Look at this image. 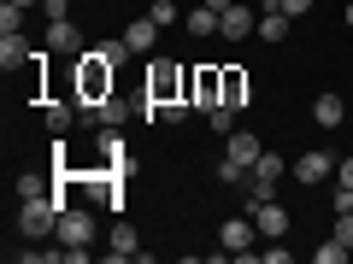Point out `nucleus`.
<instances>
[{
    "label": "nucleus",
    "mask_w": 353,
    "mask_h": 264,
    "mask_svg": "<svg viewBox=\"0 0 353 264\" xmlns=\"http://www.w3.org/2000/svg\"><path fill=\"white\" fill-rule=\"evenodd\" d=\"M306 6H312V0H283V12H289V18H294V12H306Z\"/></svg>",
    "instance_id": "obj_31"
},
{
    "label": "nucleus",
    "mask_w": 353,
    "mask_h": 264,
    "mask_svg": "<svg viewBox=\"0 0 353 264\" xmlns=\"http://www.w3.org/2000/svg\"><path fill=\"white\" fill-rule=\"evenodd\" d=\"M30 59H36V47H30L18 30H12V36H0V65H6V71H24Z\"/></svg>",
    "instance_id": "obj_13"
},
{
    "label": "nucleus",
    "mask_w": 353,
    "mask_h": 264,
    "mask_svg": "<svg viewBox=\"0 0 353 264\" xmlns=\"http://www.w3.org/2000/svg\"><path fill=\"white\" fill-rule=\"evenodd\" d=\"M289 24H294V18L283 12V6H259V30H253V36H259V41H283Z\"/></svg>",
    "instance_id": "obj_14"
},
{
    "label": "nucleus",
    "mask_w": 353,
    "mask_h": 264,
    "mask_svg": "<svg viewBox=\"0 0 353 264\" xmlns=\"http://www.w3.org/2000/svg\"><path fill=\"white\" fill-rule=\"evenodd\" d=\"M341 182H347V188H353V159H341Z\"/></svg>",
    "instance_id": "obj_32"
},
{
    "label": "nucleus",
    "mask_w": 353,
    "mask_h": 264,
    "mask_svg": "<svg viewBox=\"0 0 353 264\" xmlns=\"http://www.w3.org/2000/svg\"><path fill=\"white\" fill-rule=\"evenodd\" d=\"M189 106H194V100H165V106H153V112H159L165 124H183V118H189Z\"/></svg>",
    "instance_id": "obj_24"
},
{
    "label": "nucleus",
    "mask_w": 353,
    "mask_h": 264,
    "mask_svg": "<svg viewBox=\"0 0 353 264\" xmlns=\"http://www.w3.org/2000/svg\"><path fill=\"white\" fill-rule=\"evenodd\" d=\"M71 118H77V112H71L65 100H53V106H48V129H53V135H65V129H71Z\"/></svg>",
    "instance_id": "obj_22"
},
{
    "label": "nucleus",
    "mask_w": 353,
    "mask_h": 264,
    "mask_svg": "<svg viewBox=\"0 0 353 264\" xmlns=\"http://www.w3.org/2000/svg\"><path fill=\"white\" fill-rule=\"evenodd\" d=\"M341 18H347V30H353V0H347V6H341Z\"/></svg>",
    "instance_id": "obj_34"
},
{
    "label": "nucleus",
    "mask_w": 353,
    "mask_h": 264,
    "mask_svg": "<svg viewBox=\"0 0 353 264\" xmlns=\"http://www.w3.org/2000/svg\"><path fill=\"white\" fill-rule=\"evenodd\" d=\"M53 223H59V200L53 194H36V200L18 206V229L24 235H53Z\"/></svg>",
    "instance_id": "obj_4"
},
{
    "label": "nucleus",
    "mask_w": 353,
    "mask_h": 264,
    "mask_svg": "<svg viewBox=\"0 0 353 264\" xmlns=\"http://www.w3.org/2000/svg\"><path fill=\"white\" fill-rule=\"evenodd\" d=\"M253 235H259V229H248V217H230V223L218 229V241H224L230 258H253Z\"/></svg>",
    "instance_id": "obj_8"
},
{
    "label": "nucleus",
    "mask_w": 353,
    "mask_h": 264,
    "mask_svg": "<svg viewBox=\"0 0 353 264\" xmlns=\"http://www.w3.org/2000/svg\"><path fill=\"white\" fill-rule=\"evenodd\" d=\"M189 100L201 106V112H212V106H224V71H218V65H201V71L189 76Z\"/></svg>",
    "instance_id": "obj_5"
},
{
    "label": "nucleus",
    "mask_w": 353,
    "mask_h": 264,
    "mask_svg": "<svg viewBox=\"0 0 353 264\" xmlns=\"http://www.w3.org/2000/svg\"><path fill=\"white\" fill-rule=\"evenodd\" d=\"M253 100V82H248V71H236V65H224V106H248Z\"/></svg>",
    "instance_id": "obj_15"
},
{
    "label": "nucleus",
    "mask_w": 353,
    "mask_h": 264,
    "mask_svg": "<svg viewBox=\"0 0 353 264\" xmlns=\"http://www.w3.org/2000/svg\"><path fill=\"white\" fill-rule=\"evenodd\" d=\"M124 41H130V53H153V41H159V24H153V18H136V24L124 30Z\"/></svg>",
    "instance_id": "obj_19"
},
{
    "label": "nucleus",
    "mask_w": 353,
    "mask_h": 264,
    "mask_svg": "<svg viewBox=\"0 0 353 264\" xmlns=\"http://www.w3.org/2000/svg\"><path fill=\"white\" fill-rule=\"evenodd\" d=\"M88 112L101 118V124H106V129H118V124H124V118H130V106H124V100H118V94H106V100H94V106H88Z\"/></svg>",
    "instance_id": "obj_20"
},
{
    "label": "nucleus",
    "mask_w": 353,
    "mask_h": 264,
    "mask_svg": "<svg viewBox=\"0 0 353 264\" xmlns=\"http://www.w3.org/2000/svg\"><path fill=\"white\" fill-rule=\"evenodd\" d=\"M347 241H324V247H318V264H341V258H347Z\"/></svg>",
    "instance_id": "obj_26"
},
{
    "label": "nucleus",
    "mask_w": 353,
    "mask_h": 264,
    "mask_svg": "<svg viewBox=\"0 0 353 264\" xmlns=\"http://www.w3.org/2000/svg\"><path fill=\"white\" fill-rule=\"evenodd\" d=\"M336 241H347V247H353V212H336Z\"/></svg>",
    "instance_id": "obj_29"
},
{
    "label": "nucleus",
    "mask_w": 353,
    "mask_h": 264,
    "mask_svg": "<svg viewBox=\"0 0 353 264\" xmlns=\"http://www.w3.org/2000/svg\"><path fill=\"white\" fill-rule=\"evenodd\" d=\"M206 124H212L218 135H236V106H212V112H206Z\"/></svg>",
    "instance_id": "obj_21"
},
{
    "label": "nucleus",
    "mask_w": 353,
    "mask_h": 264,
    "mask_svg": "<svg viewBox=\"0 0 353 264\" xmlns=\"http://www.w3.org/2000/svg\"><path fill=\"white\" fill-rule=\"evenodd\" d=\"M283 170H289V159H277V153H259V164L248 170V194H253V200H248V212H253L259 200H277Z\"/></svg>",
    "instance_id": "obj_2"
},
{
    "label": "nucleus",
    "mask_w": 353,
    "mask_h": 264,
    "mask_svg": "<svg viewBox=\"0 0 353 264\" xmlns=\"http://www.w3.org/2000/svg\"><path fill=\"white\" fill-rule=\"evenodd\" d=\"M12 6H24V12H30V6H36V0H12Z\"/></svg>",
    "instance_id": "obj_35"
},
{
    "label": "nucleus",
    "mask_w": 353,
    "mask_h": 264,
    "mask_svg": "<svg viewBox=\"0 0 353 264\" xmlns=\"http://www.w3.org/2000/svg\"><path fill=\"white\" fill-rule=\"evenodd\" d=\"M48 47L53 53H83V30H77L71 18H53L48 24Z\"/></svg>",
    "instance_id": "obj_12"
},
{
    "label": "nucleus",
    "mask_w": 353,
    "mask_h": 264,
    "mask_svg": "<svg viewBox=\"0 0 353 264\" xmlns=\"http://www.w3.org/2000/svg\"><path fill=\"white\" fill-rule=\"evenodd\" d=\"M148 18H153V24H159V30H165V24H176V18H183V12H176V0H153V12H148Z\"/></svg>",
    "instance_id": "obj_25"
},
{
    "label": "nucleus",
    "mask_w": 353,
    "mask_h": 264,
    "mask_svg": "<svg viewBox=\"0 0 353 264\" xmlns=\"http://www.w3.org/2000/svg\"><path fill=\"white\" fill-rule=\"evenodd\" d=\"M341 112H347L341 94H318V100H312V124L318 129H341Z\"/></svg>",
    "instance_id": "obj_17"
},
{
    "label": "nucleus",
    "mask_w": 353,
    "mask_h": 264,
    "mask_svg": "<svg viewBox=\"0 0 353 264\" xmlns=\"http://www.w3.org/2000/svg\"><path fill=\"white\" fill-rule=\"evenodd\" d=\"M241 176H248V170H241L236 159H218V182H241Z\"/></svg>",
    "instance_id": "obj_28"
},
{
    "label": "nucleus",
    "mask_w": 353,
    "mask_h": 264,
    "mask_svg": "<svg viewBox=\"0 0 353 264\" xmlns=\"http://www.w3.org/2000/svg\"><path fill=\"white\" fill-rule=\"evenodd\" d=\"M259 135H253V129H236V135H224V159H236L241 170H253V164H259Z\"/></svg>",
    "instance_id": "obj_9"
},
{
    "label": "nucleus",
    "mask_w": 353,
    "mask_h": 264,
    "mask_svg": "<svg viewBox=\"0 0 353 264\" xmlns=\"http://www.w3.org/2000/svg\"><path fill=\"white\" fill-rule=\"evenodd\" d=\"M253 30H259V18H253L248 6H230V12H218V36H224V41H248Z\"/></svg>",
    "instance_id": "obj_10"
},
{
    "label": "nucleus",
    "mask_w": 353,
    "mask_h": 264,
    "mask_svg": "<svg viewBox=\"0 0 353 264\" xmlns=\"http://www.w3.org/2000/svg\"><path fill=\"white\" fill-rule=\"evenodd\" d=\"M165 100H183V71H176L171 59H159L148 71V106H141V112L153 118V106H165Z\"/></svg>",
    "instance_id": "obj_3"
},
{
    "label": "nucleus",
    "mask_w": 353,
    "mask_h": 264,
    "mask_svg": "<svg viewBox=\"0 0 353 264\" xmlns=\"http://www.w3.org/2000/svg\"><path fill=\"white\" fill-rule=\"evenodd\" d=\"M53 235H59V247H88V241H94V217H88L83 206H65L59 223H53Z\"/></svg>",
    "instance_id": "obj_6"
},
{
    "label": "nucleus",
    "mask_w": 353,
    "mask_h": 264,
    "mask_svg": "<svg viewBox=\"0 0 353 264\" xmlns=\"http://www.w3.org/2000/svg\"><path fill=\"white\" fill-rule=\"evenodd\" d=\"M18 24H24V6H12V0H0V36H12Z\"/></svg>",
    "instance_id": "obj_23"
},
{
    "label": "nucleus",
    "mask_w": 353,
    "mask_h": 264,
    "mask_svg": "<svg viewBox=\"0 0 353 264\" xmlns=\"http://www.w3.org/2000/svg\"><path fill=\"white\" fill-rule=\"evenodd\" d=\"M41 12H48V18H65V12H71V0H41Z\"/></svg>",
    "instance_id": "obj_30"
},
{
    "label": "nucleus",
    "mask_w": 353,
    "mask_h": 264,
    "mask_svg": "<svg viewBox=\"0 0 353 264\" xmlns=\"http://www.w3.org/2000/svg\"><path fill=\"white\" fill-rule=\"evenodd\" d=\"M36 194H48V182L41 176H18V200H36Z\"/></svg>",
    "instance_id": "obj_27"
},
{
    "label": "nucleus",
    "mask_w": 353,
    "mask_h": 264,
    "mask_svg": "<svg viewBox=\"0 0 353 264\" xmlns=\"http://www.w3.org/2000/svg\"><path fill=\"white\" fill-rule=\"evenodd\" d=\"M77 59H83V65H77V94H83L88 106L106 100V94H112V59H106L101 47H83Z\"/></svg>",
    "instance_id": "obj_1"
},
{
    "label": "nucleus",
    "mask_w": 353,
    "mask_h": 264,
    "mask_svg": "<svg viewBox=\"0 0 353 264\" xmlns=\"http://www.w3.org/2000/svg\"><path fill=\"white\" fill-rule=\"evenodd\" d=\"M289 170H294V182L318 188V182H330V170H336V153H301V159H294Z\"/></svg>",
    "instance_id": "obj_7"
},
{
    "label": "nucleus",
    "mask_w": 353,
    "mask_h": 264,
    "mask_svg": "<svg viewBox=\"0 0 353 264\" xmlns=\"http://www.w3.org/2000/svg\"><path fill=\"white\" fill-rule=\"evenodd\" d=\"M253 229H259V235H271V241L289 235V212H283L277 200H259V206H253Z\"/></svg>",
    "instance_id": "obj_11"
},
{
    "label": "nucleus",
    "mask_w": 353,
    "mask_h": 264,
    "mask_svg": "<svg viewBox=\"0 0 353 264\" xmlns=\"http://www.w3.org/2000/svg\"><path fill=\"white\" fill-rule=\"evenodd\" d=\"M206 6H212V12H230V6H236V0H206Z\"/></svg>",
    "instance_id": "obj_33"
},
{
    "label": "nucleus",
    "mask_w": 353,
    "mask_h": 264,
    "mask_svg": "<svg viewBox=\"0 0 353 264\" xmlns=\"http://www.w3.org/2000/svg\"><path fill=\"white\" fill-rule=\"evenodd\" d=\"M183 30H189L194 41L218 36V12H212V6H206V0H201V6H194V12H183Z\"/></svg>",
    "instance_id": "obj_16"
},
{
    "label": "nucleus",
    "mask_w": 353,
    "mask_h": 264,
    "mask_svg": "<svg viewBox=\"0 0 353 264\" xmlns=\"http://www.w3.org/2000/svg\"><path fill=\"white\" fill-rule=\"evenodd\" d=\"M106 258H141V241H136V229H130V223L112 229V241H106Z\"/></svg>",
    "instance_id": "obj_18"
}]
</instances>
